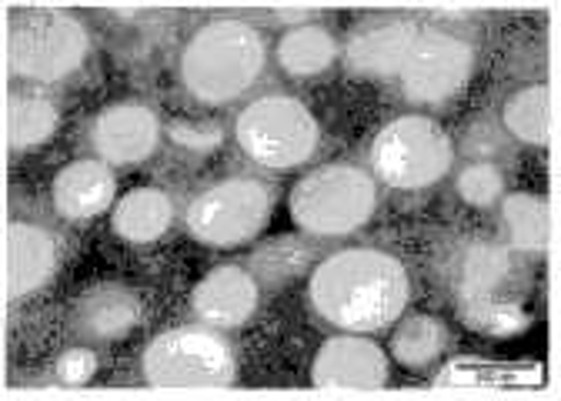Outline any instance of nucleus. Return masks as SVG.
<instances>
[{
  "label": "nucleus",
  "instance_id": "nucleus-22",
  "mask_svg": "<svg viewBox=\"0 0 561 401\" xmlns=\"http://www.w3.org/2000/svg\"><path fill=\"white\" fill-rule=\"evenodd\" d=\"M334 37L321 24H301L277 44V60L291 78H314L334 64Z\"/></svg>",
  "mask_w": 561,
  "mask_h": 401
},
{
  "label": "nucleus",
  "instance_id": "nucleus-15",
  "mask_svg": "<svg viewBox=\"0 0 561 401\" xmlns=\"http://www.w3.org/2000/svg\"><path fill=\"white\" fill-rule=\"evenodd\" d=\"M140 321V301L124 285H94L70 311L78 339L84 342H121Z\"/></svg>",
  "mask_w": 561,
  "mask_h": 401
},
{
  "label": "nucleus",
  "instance_id": "nucleus-3",
  "mask_svg": "<svg viewBox=\"0 0 561 401\" xmlns=\"http://www.w3.org/2000/svg\"><path fill=\"white\" fill-rule=\"evenodd\" d=\"M140 371L164 391H215L234 381V352L207 324L161 331L140 358Z\"/></svg>",
  "mask_w": 561,
  "mask_h": 401
},
{
  "label": "nucleus",
  "instance_id": "nucleus-28",
  "mask_svg": "<svg viewBox=\"0 0 561 401\" xmlns=\"http://www.w3.org/2000/svg\"><path fill=\"white\" fill-rule=\"evenodd\" d=\"M57 381L67 385V388H81L94 378L98 371V355L91 348H67L60 358H57Z\"/></svg>",
  "mask_w": 561,
  "mask_h": 401
},
{
  "label": "nucleus",
  "instance_id": "nucleus-29",
  "mask_svg": "<svg viewBox=\"0 0 561 401\" xmlns=\"http://www.w3.org/2000/svg\"><path fill=\"white\" fill-rule=\"evenodd\" d=\"M277 14L285 18V21H295V18H301V14H311V11H308V8H280Z\"/></svg>",
  "mask_w": 561,
  "mask_h": 401
},
{
  "label": "nucleus",
  "instance_id": "nucleus-26",
  "mask_svg": "<svg viewBox=\"0 0 561 401\" xmlns=\"http://www.w3.org/2000/svg\"><path fill=\"white\" fill-rule=\"evenodd\" d=\"M465 151L474 158V161H484V164H495L499 154L508 151V138H505V130L495 124V121H474L468 130H465Z\"/></svg>",
  "mask_w": 561,
  "mask_h": 401
},
{
  "label": "nucleus",
  "instance_id": "nucleus-23",
  "mask_svg": "<svg viewBox=\"0 0 561 401\" xmlns=\"http://www.w3.org/2000/svg\"><path fill=\"white\" fill-rule=\"evenodd\" d=\"M54 127H57V107L47 98L24 94V98L8 101L4 130H8V145L14 151H31L44 145L54 134Z\"/></svg>",
  "mask_w": 561,
  "mask_h": 401
},
{
  "label": "nucleus",
  "instance_id": "nucleus-10",
  "mask_svg": "<svg viewBox=\"0 0 561 401\" xmlns=\"http://www.w3.org/2000/svg\"><path fill=\"white\" fill-rule=\"evenodd\" d=\"M311 381L324 391H378L388 381V355L362 334H337L314 355Z\"/></svg>",
  "mask_w": 561,
  "mask_h": 401
},
{
  "label": "nucleus",
  "instance_id": "nucleus-27",
  "mask_svg": "<svg viewBox=\"0 0 561 401\" xmlns=\"http://www.w3.org/2000/svg\"><path fill=\"white\" fill-rule=\"evenodd\" d=\"M171 141L184 151H194V154H210L218 151L221 141H225V130L210 121H174L171 124Z\"/></svg>",
  "mask_w": 561,
  "mask_h": 401
},
{
  "label": "nucleus",
  "instance_id": "nucleus-18",
  "mask_svg": "<svg viewBox=\"0 0 561 401\" xmlns=\"http://www.w3.org/2000/svg\"><path fill=\"white\" fill-rule=\"evenodd\" d=\"M174 221V200L158 191V187H134L127 191L117 205H114V218L111 228L134 244H148L158 241Z\"/></svg>",
  "mask_w": 561,
  "mask_h": 401
},
{
  "label": "nucleus",
  "instance_id": "nucleus-11",
  "mask_svg": "<svg viewBox=\"0 0 561 401\" xmlns=\"http://www.w3.org/2000/svg\"><path fill=\"white\" fill-rule=\"evenodd\" d=\"M91 141L107 164H121V168L140 164L158 151L161 121L145 104H134V101L111 104L107 111L98 114Z\"/></svg>",
  "mask_w": 561,
  "mask_h": 401
},
{
  "label": "nucleus",
  "instance_id": "nucleus-20",
  "mask_svg": "<svg viewBox=\"0 0 561 401\" xmlns=\"http://www.w3.org/2000/svg\"><path fill=\"white\" fill-rule=\"evenodd\" d=\"M451 342V334L442 318L432 314H411L394 328L391 339V355L411 371H425L435 362H442L445 348Z\"/></svg>",
  "mask_w": 561,
  "mask_h": 401
},
{
  "label": "nucleus",
  "instance_id": "nucleus-8",
  "mask_svg": "<svg viewBox=\"0 0 561 401\" xmlns=\"http://www.w3.org/2000/svg\"><path fill=\"white\" fill-rule=\"evenodd\" d=\"M91 37L70 14H27L14 24L8 57L18 78L57 84L84 64Z\"/></svg>",
  "mask_w": 561,
  "mask_h": 401
},
{
  "label": "nucleus",
  "instance_id": "nucleus-21",
  "mask_svg": "<svg viewBox=\"0 0 561 401\" xmlns=\"http://www.w3.org/2000/svg\"><path fill=\"white\" fill-rule=\"evenodd\" d=\"M502 124L522 145H548L554 134V101L551 91L545 84H531L522 88L518 94L508 98L505 111H502Z\"/></svg>",
  "mask_w": 561,
  "mask_h": 401
},
{
  "label": "nucleus",
  "instance_id": "nucleus-17",
  "mask_svg": "<svg viewBox=\"0 0 561 401\" xmlns=\"http://www.w3.org/2000/svg\"><path fill=\"white\" fill-rule=\"evenodd\" d=\"M117 181L104 161H75L54 181V208L67 221H91L114 205Z\"/></svg>",
  "mask_w": 561,
  "mask_h": 401
},
{
  "label": "nucleus",
  "instance_id": "nucleus-16",
  "mask_svg": "<svg viewBox=\"0 0 561 401\" xmlns=\"http://www.w3.org/2000/svg\"><path fill=\"white\" fill-rule=\"evenodd\" d=\"M515 275V251L495 241H468L458 248L451 264L455 301L502 298Z\"/></svg>",
  "mask_w": 561,
  "mask_h": 401
},
{
  "label": "nucleus",
  "instance_id": "nucleus-1",
  "mask_svg": "<svg viewBox=\"0 0 561 401\" xmlns=\"http://www.w3.org/2000/svg\"><path fill=\"white\" fill-rule=\"evenodd\" d=\"M308 298L311 308L337 331L371 334L404 314L411 282L394 254L378 248H347L314 267Z\"/></svg>",
  "mask_w": 561,
  "mask_h": 401
},
{
  "label": "nucleus",
  "instance_id": "nucleus-7",
  "mask_svg": "<svg viewBox=\"0 0 561 401\" xmlns=\"http://www.w3.org/2000/svg\"><path fill=\"white\" fill-rule=\"evenodd\" d=\"M274 208V194L254 177H228L204 187L184 211V225L194 241L210 248H238L254 241Z\"/></svg>",
  "mask_w": 561,
  "mask_h": 401
},
{
  "label": "nucleus",
  "instance_id": "nucleus-24",
  "mask_svg": "<svg viewBox=\"0 0 561 401\" xmlns=\"http://www.w3.org/2000/svg\"><path fill=\"white\" fill-rule=\"evenodd\" d=\"M458 314L468 328H474L478 334H488V339H512V334L528 328V314L522 311V305L508 301V298H474V301H455Z\"/></svg>",
  "mask_w": 561,
  "mask_h": 401
},
{
  "label": "nucleus",
  "instance_id": "nucleus-2",
  "mask_svg": "<svg viewBox=\"0 0 561 401\" xmlns=\"http://www.w3.org/2000/svg\"><path fill=\"white\" fill-rule=\"evenodd\" d=\"M264 37L244 21L204 24L181 54V81L204 104L238 101L264 71Z\"/></svg>",
  "mask_w": 561,
  "mask_h": 401
},
{
  "label": "nucleus",
  "instance_id": "nucleus-13",
  "mask_svg": "<svg viewBox=\"0 0 561 401\" xmlns=\"http://www.w3.org/2000/svg\"><path fill=\"white\" fill-rule=\"evenodd\" d=\"M57 272V241L37 225L14 221L4 234V295L8 301L44 288Z\"/></svg>",
  "mask_w": 561,
  "mask_h": 401
},
{
  "label": "nucleus",
  "instance_id": "nucleus-12",
  "mask_svg": "<svg viewBox=\"0 0 561 401\" xmlns=\"http://www.w3.org/2000/svg\"><path fill=\"white\" fill-rule=\"evenodd\" d=\"M257 298L261 288L251 272H244L238 264H221L197 282L191 295V308L201 324L228 331L244 324L257 311Z\"/></svg>",
  "mask_w": 561,
  "mask_h": 401
},
{
  "label": "nucleus",
  "instance_id": "nucleus-14",
  "mask_svg": "<svg viewBox=\"0 0 561 401\" xmlns=\"http://www.w3.org/2000/svg\"><path fill=\"white\" fill-rule=\"evenodd\" d=\"M421 27L411 21H375L351 34L344 44L347 71L368 78H398Z\"/></svg>",
  "mask_w": 561,
  "mask_h": 401
},
{
  "label": "nucleus",
  "instance_id": "nucleus-25",
  "mask_svg": "<svg viewBox=\"0 0 561 401\" xmlns=\"http://www.w3.org/2000/svg\"><path fill=\"white\" fill-rule=\"evenodd\" d=\"M458 194L471 208H491L495 200L505 197V174L499 164L474 161L458 174Z\"/></svg>",
  "mask_w": 561,
  "mask_h": 401
},
{
  "label": "nucleus",
  "instance_id": "nucleus-5",
  "mask_svg": "<svg viewBox=\"0 0 561 401\" xmlns=\"http://www.w3.org/2000/svg\"><path fill=\"white\" fill-rule=\"evenodd\" d=\"M241 151L271 171L301 168L318 151V121L314 114L288 94H267L248 104L234 124Z\"/></svg>",
  "mask_w": 561,
  "mask_h": 401
},
{
  "label": "nucleus",
  "instance_id": "nucleus-4",
  "mask_svg": "<svg viewBox=\"0 0 561 401\" xmlns=\"http://www.w3.org/2000/svg\"><path fill=\"white\" fill-rule=\"evenodd\" d=\"M378 205V187L368 171L355 164H324L301 177L291 191V218L301 231L318 238H341L358 231Z\"/></svg>",
  "mask_w": 561,
  "mask_h": 401
},
{
  "label": "nucleus",
  "instance_id": "nucleus-6",
  "mask_svg": "<svg viewBox=\"0 0 561 401\" xmlns=\"http://www.w3.org/2000/svg\"><path fill=\"white\" fill-rule=\"evenodd\" d=\"M455 161L451 138L438 121L408 114L391 121L371 145V171L398 191H421L438 184Z\"/></svg>",
  "mask_w": 561,
  "mask_h": 401
},
{
  "label": "nucleus",
  "instance_id": "nucleus-19",
  "mask_svg": "<svg viewBox=\"0 0 561 401\" xmlns=\"http://www.w3.org/2000/svg\"><path fill=\"white\" fill-rule=\"evenodd\" d=\"M502 221L508 231V248L522 254H545L554 238V221L548 200L538 194L502 197Z\"/></svg>",
  "mask_w": 561,
  "mask_h": 401
},
{
  "label": "nucleus",
  "instance_id": "nucleus-9",
  "mask_svg": "<svg viewBox=\"0 0 561 401\" xmlns=\"http://www.w3.org/2000/svg\"><path fill=\"white\" fill-rule=\"evenodd\" d=\"M471 64L474 54L468 41L438 27H421L398 81L404 98L414 104H445L471 78Z\"/></svg>",
  "mask_w": 561,
  "mask_h": 401
}]
</instances>
